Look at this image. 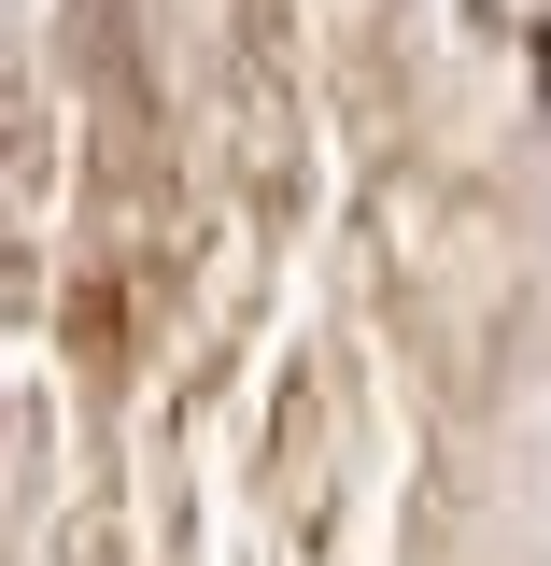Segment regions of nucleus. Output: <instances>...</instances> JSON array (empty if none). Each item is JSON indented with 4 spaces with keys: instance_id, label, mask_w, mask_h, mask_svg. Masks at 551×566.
I'll return each instance as SVG.
<instances>
[{
    "instance_id": "obj_1",
    "label": "nucleus",
    "mask_w": 551,
    "mask_h": 566,
    "mask_svg": "<svg viewBox=\"0 0 551 566\" xmlns=\"http://www.w3.org/2000/svg\"><path fill=\"white\" fill-rule=\"evenodd\" d=\"M538 85H551V29H538Z\"/></svg>"
}]
</instances>
